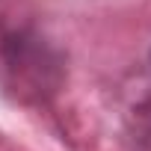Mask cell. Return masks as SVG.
<instances>
[{
  "mask_svg": "<svg viewBox=\"0 0 151 151\" xmlns=\"http://www.w3.org/2000/svg\"><path fill=\"white\" fill-rule=\"evenodd\" d=\"M68 83L65 50L27 15L0 12V89L21 107H50Z\"/></svg>",
  "mask_w": 151,
  "mask_h": 151,
  "instance_id": "cell-1",
  "label": "cell"
},
{
  "mask_svg": "<svg viewBox=\"0 0 151 151\" xmlns=\"http://www.w3.org/2000/svg\"><path fill=\"white\" fill-rule=\"evenodd\" d=\"M130 139L136 142V151H151V98L130 110Z\"/></svg>",
  "mask_w": 151,
  "mask_h": 151,
  "instance_id": "cell-2",
  "label": "cell"
},
{
  "mask_svg": "<svg viewBox=\"0 0 151 151\" xmlns=\"http://www.w3.org/2000/svg\"><path fill=\"white\" fill-rule=\"evenodd\" d=\"M148 65H151V50H148Z\"/></svg>",
  "mask_w": 151,
  "mask_h": 151,
  "instance_id": "cell-3",
  "label": "cell"
}]
</instances>
